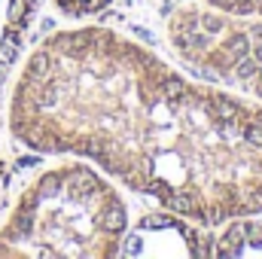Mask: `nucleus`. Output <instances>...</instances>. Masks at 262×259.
Masks as SVG:
<instances>
[{"label":"nucleus","instance_id":"nucleus-1","mask_svg":"<svg viewBox=\"0 0 262 259\" xmlns=\"http://www.w3.org/2000/svg\"><path fill=\"white\" fill-rule=\"evenodd\" d=\"M6 122L21 146L85 159L198 226L262 213V104L189 79L119 31L40 40L12 79Z\"/></svg>","mask_w":262,"mask_h":259},{"label":"nucleus","instance_id":"nucleus-2","mask_svg":"<svg viewBox=\"0 0 262 259\" xmlns=\"http://www.w3.org/2000/svg\"><path fill=\"white\" fill-rule=\"evenodd\" d=\"M128 226V204L113 177L67 156L15 195L0 238L15 259H110L119 256Z\"/></svg>","mask_w":262,"mask_h":259},{"label":"nucleus","instance_id":"nucleus-3","mask_svg":"<svg viewBox=\"0 0 262 259\" xmlns=\"http://www.w3.org/2000/svg\"><path fill=\"white\" fill-rule=\"evenodd\" d=\"M168 43L186 67L262 104V18L229 15L210 6L171 12Z\"/></svg>","mask_w":262,"mask_h":259},{"label":"nucleus","instance_id":"nucleus-4","mask_svg":"<svg viewBox=\"0 0 262 259\" xmlns=\"http://www.w3.org/2000/svg\"><path fill=\"white\" fill-rule=\"evenodd\" d=\"M119 256H210V235L174 210L146 213L128 226Z\"/></svg>","mask_w":262,"mask_h":259},{"label":"nucleus","instance_id":"nucleus-5","mask_svg":"<svg viewBox=\"0 0 262 259\" xmlns=\"http://www.w3.org/2000/svg\"><path fill=\"white\" fill-rule=\"evenodd\" d=\"M37 6L40 0H0V82L6 79V70L21 55Z\"/></svg>","mask_w":262,"mask_h":259},{"label":"nucleus","instance_id":"nucleus-6","mask_svg":"<svg viewBox=\"0 0 262 259\" xmlns=\"http://www.w3.org/2000/svg\"><path fill=\"white\" fill-rule=\"evenodd\" d=\"M210 256H262V213H250V217H238V220L223 223V232L210 235Z\"/></svg>","mask_w":262,"mask_h":259},{"label":"nucleus","instance_id":"nucleus-7","mask_svg":"<svg viewBox=\"0 0 262 259\" xmlns=\"http://www.w3.org/2000/svg\"><path fill=\"white\" fill-rule=\"evenodd\" d=\"M113 0H52V6L73 21H82V18H92L98 12H104Z\"/></svg>","mask_w":262,"mask_h":259},{"label":"nucleus","instance_id":"nucleus-8","mask_svg":"<svg viewBox=\"0 0 262 259\" xmlns=\"http://www.w3.org/2000/svg\"><path fill=\"white\" fill-rule=\"evenodd\" d=\"M201 3L229 15H259L262 18V0H201Z\"/></svg>","mask_w":262,"mask_h":259},{"label":"nucleus","instance_id":"nucleus-9","mask_svg":"<svg viewBox=\"0 0 262 259\" xmlns=\"http://www.w3.org/2000/svg\"><path fill=\"white\" fill-rule=\"evenodd\" d=\"M6 177H9V165H6V159L0 156V192L6 189Z\"/></svg>","mask_w":262,"mask_h":259},{"label":"nucleus","instance_id":"nucleus-10","mask_svg":"<svg viewBox=\"0 0 262 259\" xmlns=\"http://www.w3.org/2000/svg\"><path fill=\"white\" fill-rule=\"evenodd\" d=\"M0 259H15V256H12V250L3 244V238H0Z\"/></svg>","mask_w":262,"mask_h":259}]
</instances>
